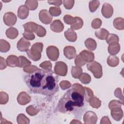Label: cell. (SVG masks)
<instances>
[{
  "instance_id": "43",
  "label": "cell",
  "mask_w": 124,
  "mask_h": 124,
  "mask_svg": "<svg viewBox=\"0 0 124 124\" xmlns=\"http://www.w3.org/2000/svg\"><path fill=\"white\" fill-rule=\"evenodd\" d=\"M35 32L38 36L43 37L46 35V29L43 26L38 25V28Z\"/></svg>"
},
{
  "instance_id": "9",
  "label": "cell",
  "mask_w": 124,
  "mask_h": 124,
  "mask_svg": "<svg viewBox=\"0 0 124 124\" xmlns=\"http://www.w3.org/2000/svg\"><path fill=\"white\" fill-rule=\"evenodd\" d=\"M40 20L45 24H49L52 20V16H51L49 12L46 10H41L39 14Z\"/></svg>"
},
{
  "instance_id": "12",
  "label": "cell",
  "mask_w": 124,
  "mask_h": 124,
  "mask_svg": "<svg viewBox=\"0 0 124 124\" xmlns=\"http://www.w3.org/2000/svg\"><path fill=\"white\" fill-rule=\"evenodd\" d=\"M31 100L30 96L25 92H22L18 95L17 101L18 103L21 105H25L29 103Z\"/></svg>"
},
{
  "instance_id": "42",
  "label": "cell",
  "mask_w": 124,
  "mask_h": 124,
  "mask_svg": "<svg viewBox=\"0 0 124 124\" xmlns=\"http://www.w3.org/2000/svg\"><path fill=\"white\" fill-rule=\"evenodd\" d=\"M63 20L64 22L68 25H72L76 22L75 17H73L70 15H66L63 17Z\"/></svg>"
},
{
  "instance_id": "8",
  "label": "cell",
  "mask_w": 124,
  "mask_h": 124,
  "mask_svg": "<svg viewBox=\"0 0 124 124\" xmlns=\"http://www.w3.org/2000/svg\"><path fill=\"white\" fill-rule=\"evenodd\" d=\"M96 114L93 111H87L83 116V121L86 124H95L97 121Z\"/></svg>"
},
{
  "instance_id": "45",
  "label": "cell",
  "mask_w": 124,
  "mask_h": 124,
  "mask_svg": "<svg viewBox=\"0 0 124 124\" xmlns=\"http://www.w3.org/2000/svg\"><path fill=\"white\" fill-rule=\"evenodd\" d=\"M72 89L75 90V91L78 92L80 94L84 96V88L79 83H74L72 85Z\"/></svg>"
},
{
  "instance_id": "48",
  "label": "cell",
  "mask_w": 124,
  "mask_h": 124,
  "mask_svg": "<svg viewBox=\"0 0 124 124\" xmlns=\"http://www.w3.org/2000/svg\"><path fill=\"white\" fill-rule=\"evenodd\" d=\"M62 2L65 8L70 10L73 7L75 1L73 0H64L62 1Z\"/></svg>"
},
{
  "instance_id": "56",
  "label": "cell",
  "mask_w": 124,
  "mask_h": 124,
  "mask_svg": "<svg viewBox=\"0 0 124 124\" xmlns=\"http://www.w3.org/2000/svg\"><path fill=\"white\" fill-rule=\"evenodd\" d=\"M77 123H79V124H81V123L77 120H73L71 123L70 124H77Z\"/></svg>"
},
{
  "instance_id": "27",
  "label": "cell",
  "mask_w": 124,
  "mask_h": 124,
  "mask_svg": "<svg viewBox=\"0 0 124 124\" xmlns=\"http://www.w3.org/2000/svg\"><path fill=\"white\" fill-rule=\"evenodd\" d=\"M106 40V42L108 45L118 43L119 41V37L118 36V35L113 33L109 34Z\"/></svg>"
},
{
  "instance_id": "11",
  "label": "cell",
  "mask_w": 124,
  "mask_h": 124,
  "mask_svg": "<svg viewBox=\"0 0 124 124\" xmlns=\"http://www.w3.org/2000/svg\"><path fill=\"white\" fill-rule=\"evenodd\" d=\"M101 13L104 17L107 18H110L113 13L112 6L109 3H104L102 7Z\"/></svg>"
},
{
  "instance_id": "21",
  "label": "cell",
  "mask_w": 124,
  "mask_h": 124,
  "mask_svg": "<svg viewBox=\"0 0 124 124\" xmlns=\"http://www.w3.org/2000/svg\"><path fill=\"white\" fill-rule=\"evenodd\" d=\"M109 34V32L104 28L99 29L95 32V36L100 40H106Z\"/></svg>"
},
{
  "instance_id": "4",
  "label": "cell",
  "mask_w": 124,
  "mask_h": 124,
  "mask_svg": "<svg viewBox=\"0 0 124 124\" xmlns=\"http://www.w3.org/2000/svg\"><path fill=\"white\" fill-rule=\"evenodd\" d=\"M88 70L91 71L96 78H100L103 75L102 65L96 61H92L89 62L87 65Z\"/></svg>"
},
{
  "instance_id": "30",
  "label": "cell",
  "mask_w": 124,
  "mask_h": 124,
  "mask_svg": "<svg viewBox=\"0 0 124 124\" xmlns=\"http://www.w3.org/2000/svg\"><path fill=\"white\" fill-rule=\"evenodd\" d=\"M76 22L71 25V28L73 30H77L81 29L83 25V21L82 19L79 17L76 16Z\"/></svg>"
},
{
  "instance_id": "46",
  "label": "cell",
  "mask_w": 124,
  "mask_h": 124,
  "mask_svg": "<svg viewBox=\"0 0 124 124\" xmlns=\"http://www.w3.org/2000/svg\"><path fill=\"white\" fill-rule=\"evenodd\" d=\"M75 63L76 65V66L81 67L84 65H85L86 63V62L84 61V60L80 56V55L78 54L76 57V58L75 60Z\"/></svg>"
},
{
  "instance_id": "26",
  "label": "cell",
  "mask_w": 124,
  "mask_h": 124,
  "mask_svg": "<svg viewBox=\"0 0 124 124\" xmlns=\"http://www.w3.org/2000/svg\"><path fill=\"white\" fill-rule=\"evenodd\" d=\"M107 63L110 67L117 66L119 63V59L118 57L114 55H110L107 58Z\"/></svg>"
},
{
  "instance_id": "10",
  "label": "cell",
  "mask_w": 124,
  "mask_h": 124,
  "mask_svg": "<svg viewBox=\"0 0 124 124\" xmlns=\"http://www.w3.org/2000/svg\"><path fill=\"white\" fill-rule=\"evenodd\" d=\"M31 46L30 42L24 37H22L17 43V48L21 52H27Z\"/></svg>"
},
{
  "instance_id": "34",
  "label": "cell",
  "mask_w": 124,
  "mask_h": 124,
  "mask_svg": "<svg viewBox=\"0 0 124 124\" xmlns=\"http://www.w3.org/2000/svg\"><path fill=\"white\" fill-rule=\"evenodd\" d=\"M78 78L81 83L84 84H89L91 81V76L86 73H82Z\"/></svg>"
},
{
  "instance_id": "41",
  "label": "cell",
  "mask_w": 124,
  "mask_h": 124,
  "mask_svg": "<svg viewBox=\"0 0 124 124\" xmlns=\"http://www.w3.org/2000/svg\"><path fill=\"white\" fill-rule=\"evenodd\" d=\"M124 103L119 100H111L108 104V108L110 109H111L115 108L120 107L121 108L122 105H123Z\"/></svg>"
},
{
  "instance_id": "37",
  "label": "cell",
  "mask_w": 124,
  "mask_h": 124,
  "mask_svg": "<svg viewBox=\"0 0 124 124\" xmlns=\"http://www.w3.org/2000/svg\"><path fill=\"white\" fill-rule=\"evenodd\" d=\"M49 13L51 16H57L61 14L62 11L59 7H51L49 8Z\"/></svg>"
},
{
  "instance_id": "13",
  "label": "cell",
  "mask_w": 124,
  "mask_h": 124,
  "mask_svg": "<svg viewBox=\"0 0 124 124\" xmlns=\"http://www.w3.org/2000/svg\"><path fill=\"white\" fill-rule=\"evenodd\" d=\"M63 54L68 59H73L77 56L76 50L74 46H66L63 49Z\"/></svg>"
},
{
  "instance_id": "7",
  "label": "cell",
  "mask_w": 124,
  "mask_h": 124,
  "mask_svg": "<svg viewBox=\"0 0 124 124\" xmlns=\"http://www.w3.org/2000/svg\"><path fill=\"white\" fill-rule=\"evenodd\" d=\"M3 19L5 24L10 27L15 25L17 21V17L16 15L10 12L6 13L3 16Z\"/></svg>"
},
{
  "instance_id": "14",
  "label": "cell",
  "mask_w": 124,
  "mask_h": 124,
  "mask_svg": "<svg viewBox=\"0 0 124 124\" xmlns=\"http://www.w3.org/2000/svg\"><path fill=\"white\" fill-rule=\"evenodd\" d=\"M50 29L55 32H61L64 29V25L61 20H55L50 25Z\"/></svg>"
},
{
  "instance_id": "33",
  "label": "cell",
  "mask_w": 124,
  "mask_h": 124,
  "mask_svg": "<svg viewBox=\"0 0 124 124\" xmlns=\"http://www.w3.org/2000/svg\"><path fill=\"white\" fill-rule=\"evenodd\" d=\"M16 120L19 124H28L30 123V119L24 114H19L17 116Z\"/></svg>"
},
{
  "instance_id": "25",
  "label": "cell",
  "mask_w": 124,
  "mask_h": 124,
  "mask_svg": "<svg viewBox=\"0 0 124 124\" xmlns=\"http://www.w3.org/2000/svg\"><path fill=\"white\" fill-rule=\"evenodd\" d=\"M108 50L111 55H115L119 53L120 50V45L119 43L109 45L108 47Z\"/></svg>"
},
{
  "instance_id": "1",
  "label": "cell",
  "mask_w": 124,
  "mask_h": 124,
  "mask_svg": "<svg viewBox=\"0 0 124 124\" xmlns=\"http://www.w3.org/2000/svg\"><path fill=\"white\" fill-rule=\"evenodd\" d=\"M55 74L51 70L38 69L26 76L24 80L32 93L50 96L59 90L58 79Z\"/></svg>"
},
{
  "instance_id": "39",
  "label": "cell",
  "mask_w": 124,
  "mask_h": 124,
  "mask_svg": "<svg viewBox=\"0 0 124 124\" xmlns=\"http://www.w3.org/2000/svg\"><path fill=\"white\" fill-rule=\"evenodd\" d=\"M23 71L27 73L28 74L32 73L39 69V68L36 66L31 65V64L27 65L24 67H23Z\"/></svg>"
},
{
  "instance_id": "40",
  "label": "cell",
  "mask_w": 124,
  "mask_h": 124,
  "mask_svg": "<svg viewBox=\"0 0 124 124\" xmlns=\"http://www.w3.org/2000/svg\"><path fill=\"white\" fill-rule=\"evenodd\" d=\"M19 67H23L29 64H31V62L29 60H28L25 56H19Z\"/></svg>"
},
{
  "instance_id": "23",
  "label": "cell",
  "mask_w": 124,
  "mask_h": 124,
  "mask_svg": "<svg viewBox=\"0 0 124 124\" xmlns=\"http://www.w3.org/2000/svg\"><path fill=\"white\" fill-rule=\"evenodd\" d=\"M84 44L85 46L90 50L91 51H93L94 50L97 46V44L96 41L91 38H87L84 42Z\"/></svg>"
},
{
  "instance_id": "17",
  "label": "cell",
  "mask_w": 124,
  "mask_h": 124,
  "mask_svg": "<svg viewBox=\"0 0 124 124\" xmlns=\"http://www.w3.org/2000/svg\"><path fill=\"white\" fill-rule=\"evenodd\" d=\"M7 65L12 67H18L19 65V59L16 56L11 55L8 56L6 59Z\"/></svg>"
},
{
  "instance_id": "44",
  "label": "cell",
  "mask_w": 124,
  "mask_h": 124,
  "mask_svg": "<svg viewBox=\"0 0 124 124\" xmlns=\"http://www.w3.org/2000/svg\"><path fill=\"white\" fill-rule=\"evenodd\" d=\"M9 100V96L7 93L1 92L0 93V104L1 105L6 104Z\"/></svg>"
},
{
  "instance_id": "3",
  "label": "cell",
  "mask_w": 124,
  "mask_h": 124,
  "mask_svg": "<svg viewBox=\"0 0 124 124\" xmlns=\"http://www.w3.org/2000/svg\"><path fill=\"white\" fill-rule=\"evenodd\" d=\"M43 43L41 42L35 43L27 51V54L29 58L32 61H38L41 57V52L43 51Z\"/></svg>"
},
{
  "instance_id": "35",
  "label": "cell",
  "mask_w": 124,
  "mask_h": 124,
  "mask_svg": "<svg viewBox=\"0 0 124 124\" xmlns=\"http://www.w3.org/2000/svg\"><path fill=\"white\" fill-rule=\"evenodd\" d=\"M84 97L87 102H89L93 96V93L92 90L87 87H84Z\"/></svg>"
},
{
  "instance_id": "55",
  "label": "cell",
  "mask_w": 124,
  "mask_h": 124,
  "mask_svg": "<svg viewBox=\"0 0 124 124\" xmlns=\"http://www.w3.org/2000/svg\"><path fill=\"white\" fill-rule=\"evenodd\" d=\"M100 124H111V122L110 121L108 117L107 116H104L101 120Z\"/></svg>"
},
{
  "instance_id": "2",
  "label": "cell",
  "mask_w": 124,
  "mask_h": 124,
  "mask_svg": "<svg viewBox=\"0 0 124 124\" xmlns=\"http://www.w3.org/2000/svg\"><path fill=\"white\" fill-rule=\"evenodd\" d=\"M84 97L73 89L68 90L60 100L57 110L61 113H71L84 106Z\"/></svg>"
},
{
  "instance_id": "31",
  "label": "cell",
  "mask_w": 124,
  "mask_h": 124,
  "mask_svg": "<svg viewBox=\"0 0 124 124\" xmlns=\"http://www.w3.org/2000/svg\"><path fill=\"white\" fill-rule=\"evenodd\" d=\"M10 48V44L5 40H0V51L1 52H7Z\"/></svg>"
},
{
  "instance_id": "20",
  "label": "cell",
  "mask_w": 124,
  "mask_h": 124,
  "mask_svg": "<svg viewBox=\"0 0 124 124\" xmlns=\"http://www.w3.org/2000/svg\"><path fill=\"white\" fill-rule=\"evenodd\" d=\"M38 25L33 22H29L23 25L25 31L28 32H35Z\"/></svg>"
},
{
  "instance_id": "52",
  "label": "cell",
  "mask_w": 124,
  "mask_h": 124,
  "mask_svg": "<svg viewBox=\"0 0 124 124\" xmlns=\"http://www.w3.org/2000/svg\"><path fill=\"white\" fill-rule=\"evenodd\" d=\"M23 37L28 40H32L35 38V35L32 32L24 31V32L23 33Z\"/></svg>"
},
{
  "instance_id": "28",
  "label": "cell",
  "mask_w": 124,
  "mask_h": 124,
  "mask_svg": "<svg viewBox=\"0 0 124 124\" xmlns=\"http://www.w3.org/2000/svg\"><path fill=\"white\" fill-rule=\"evenodd\" d=\"M38 3L37 0H27L25 1V5L27 7L29 10L33 11L36 9L38 7Z\"/></svg>"
},
{
  "instance_id": "16",
  "label": "cell",
  "mask_w": 124,
  "mask_h": 124,
  "mask_svg": "<svg viewBox=\"0 0 124 124\" xmlns=\"http://www.w3.org/2000/svg\"><path fill=\"white\" fill-rule=\"evenodd\" d=\"M86 62H90L94 60V53L87 50H83L79 54Z\"/></svg>"
},
{
  "instance_id": "6",
  "label": "cell",
  "mask_w": 124,
  "mask_h": 124,
  "mask_svg": "<svg viewBox=\"0 0 124 124\" xmlns=\"http://www.w3.org/2000/svg\"><path fill=\"white\" fill-rule=\"evenodd\" d=\"M46 53L48 58L52 61H56L59 57V49L55 46H49L46 49Z\"/></svg>"
},
{
  "instance_id": "5",
  "label": "cell",
  "mask_w": 124,
  "mask_h": 124,
  "mask_svg": "<svg viewBox=\"0 0 124 124\" xmlns=\"http://www.w3.org/2000/svg\"><path fill=\"white\" fill-rule=\"evenodd\" d=\"M67 66L63 62L59 61L55 63L54 71V73L60 76H65L67 73Z\"/></svg>"
},
{
  "instance_id": "51",
  "label": "cell",
  "mask_w": 124,
  "mask_h": 124,
  "mask_svg": "<svg viewBox=\"0 0 124 124\" xmlns=\"http://www.w3.org/2000/svg\"><path fill=\"white\" fill-rule=\"evenodd\" d=\"M114 95L115 96L119 98L120 100H121V101L124 103V97L121 91V89L120 88H117V89H115L114 91Z\"/></svg>"
},
{
  "instance_id": "22",
  "label": "cell",
  "mask_w": 124,
  "mask_h": 124,
  "mask_svg": "<svg viewBox=\"0 0 124 124\" xmlns=\"http://www.w3.org/2000/svg\"><path fill=\"white\" fill-rule=\"evenodd\" d=\"M7 37L11 39H14L16 38L18 35V30L14 27H10L7 29L5 32Z\"/></svg>"
},
{
  "instance_id": "19",
  "label": "cell",
  "mask_w": 124,
  "mask_h": 124,
  "mask_svg": "<svg viewBox=\"0 0 124 124\" xmlns=\"http://www.w3.org/2000/svg\"><path fill=\"white\" fill-rule=\"evenodd\" d=\"M64 36L66 39L69 42H74L77 40V35L74 30L71 28L68 29L67 30L64 31Z\"/></svg>"
},
{
  "instance_id": "54",
  "label": "cell",
  "mask_w": 124,
  "mask_h": 124,
  "mask_svg": "<svg viewBox=\"0 0 124 124\" xmlns=\"http://www.w3.org/2000/svg\"><path fill=\"white\" fill-rule=\"evenodd\" d=\"M48 3L49 4L54 5L57 6H59L62 4V0H48Z\"/></svg>"
},
{
  "instance_id": "47",
  "label": "cell",
  "mask_w": 124,
  "mask_h": 124,
  "mask_svg": "<svg viewBox=\"0 0 124 124\" xmlns=\"http://www.w3.org/2000/svg\"><path fill=\"white\" fill-rule=\"evenodd\" d=\"M102 23V20L98 18H96L94 19L92 22V23H91L92 27L94 29H98L101 26Z\"/></svg>"
},
{
  "instance_id": "18",
  "label": "cell",
  "mask_w": 124,
  "mask_h": 124,
  "mask_svg": "<svg viewBox=\"0 0 124 124\" xmlns=\"http://www.w3.org/2000/svg\"><path fill=\"white\" fill-rule=\"evenodd\" d=\"M29 10L25 5H21L17 11V16L21 19H25L28 16Z\"/></svg>"
},
{
  "instance_id": "50",
  "label": "cell",
  "mask_w": 124,
  "mask_h": 124,
  "mask_svg": "<svg viewBox=\"0 0 124 124\" xmlns=\"http://www.w3.org/2000/svg\"><path fill=\"white\" fill-rule=\"evenodd\" d=\"M59 85L62 90H64L69 89L71 86V84L67 80H62L60 82Z\"/></svg>"
},
{
  "instance_id": "32",
  "label": "cell",
  "mask_w": 124,
  "mask_h": 124,
  "mask_svg": "<svg viewBox=\"0 0 124 124\" xmlns=\"http://www.w3.org/2000/svg\"><path fill=\"white\" fill-rule=\"evenodd\" d=\"M89 102L90 103V104L91 107L95 108H99L101 105V102L99 100V99L94 95L91 99Z\"/></svg>"
},
{
  "instance_id": "49",
  "label": "cell",
  "mask_w": 124,
  "mask_h": 124,
  "mask_svg": "<svg viewBox=\"0 0 124 124\" xmlns=\"http://www.w3.org/2000/svg\"><path fill=\"white\" fill-rule=\"evenodd\" d=\"M40 67L46 70H51L52 65L50 61H45L40 64Z\"/></svg>"
},
{
  "instance_id": "36",
  "label": "cell",
  "mask_w": 124,
  "mask_h": 124,
  "mask_svg": "<svg viewBox=\"0 0 124 124\" xmlns=\"http://www.w3.org/2000/svg\"><path fill=\"white\" fill-rule=\"evenodd\" d=\"M100 5L99 1L98 0H91L89 2V7L90 11L93 13L98 8Z\"/></svg>"
},
{
  "instance_id": "53",
  "label": "cell",
  "mask_w": 124,
  "mask_h": 124,
  "mask_svg": "<svg viewBox=\"0 0 124 124\" xmlns=\"http://www.w3.org/2000/svg\"><path fill=\"white\" fill-rule=\"evenodd\" d=\"M0 69L3 70L6 68L7 65L6 60L2 57H0Z\"/></svg>"
},
{
  "instance_id": "29",
  "label": "cell",
  "mask_w": 124,
  "mask_h": 124,
  "mask_svg": "<svg viewBox=\"0 0 124 124\" xmlns=\"http://www.w3.org/2000/svg\"><path fill=\"white\" fill-rule=\"evenodd\" d=\"M71 75L75 78H78L82 73V69L79 66H73L71 68Z\"/></svg>"
},
{
  "instance_id": "24",
  "label": "cell",
  "mask_w": 124,
  "mask_h": 124,
  "mask_svg": "<svg viewBox=\"0 0 124 124\" xmlns=\"http://www.w3.org/2000/svg\"><path fill=\"white\" fill-rule=\"evenodd\" d=\"M114 27L119 30H123L124 29V20L122 17L115 18L113 22Z\"/></svg>"
},
{
  "instance_id": "38",
  "label": "cell",
  "mask_w": 124,
  "mask_h": 124,
  "mask_svg": "<svg viewBox=\"0 0 124 124\" xmlns=\"http://www.w3.org/2000/svg\"><path fill=\"white\" fill-rule=\"evenodd\" d=\"M26 111L29 115L32 116L36 115L39 112V110L38 108H35L33 106L31 105L29 106L26 108Z\"/></svg>"
},
{
  "instance_id": "15",
  "label": "cell",
  "mask_w": 124,
  "mask_h": 124,
  "mask_svg": "<svg viewBox=\"0 0 124 124\" xmlns=\"http://www.w3.org/2000/svg\"><path fill=\"white\" fill-rule=\"evenodd\" d=\"M111 110V115L112 118L117 121H120L123 117V111L121 108L117 107L113 108Z\"/></svg>"
}]
</instances>
